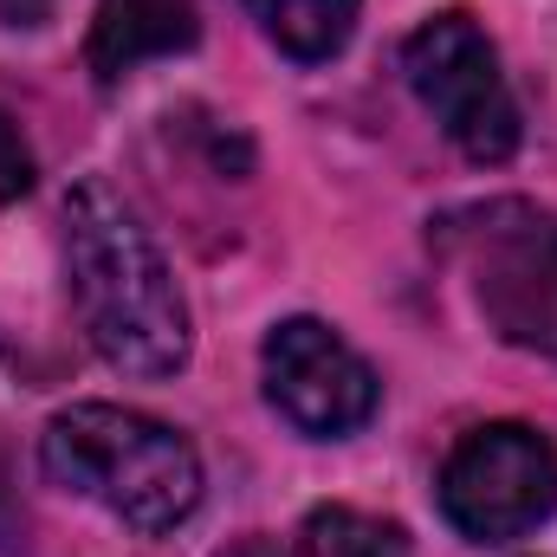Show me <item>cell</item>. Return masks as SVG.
Masks as SVG:
<instances>
[{
    "instance_id": "2",
    "label": "cell",
    "mask_w": 557,
    "mask_h": 557,
    "mask_svg": "<svg viewBox=\"0 0 557 557\" xmlns=\"http://www.w3.org/2000/svg\"><path fill=\"white\" fill-rule=\"evenodd\" d=\"M39 460L65 493L104 506L117 525L143 539L175 532L201 506V454L169 421L117 409V403L59 409L39 434Z\"/></svg>"
},
{
    "instance_id": "3",
    "label": "cell",
    "mask_w": 557,
    "mask_h": 557,
    "mask_svg": "<svg viewBox=\"0 0 557 557\" xmlns=\"http://www.w3.org/2000/svg\"><path fill=\"white\" fill-rule=\"evenodd\" d=\"M441 260L460 273L480 324L525 350L557 363V214L519 195L467 201L434 221Z\"/></svg>"
},
{
    "instance_id": "7",
    "label": "cell",
    "mask_w": 557,
    "mask_h": 557,
    "mask_svg": "<svg viewBox=\"0 0 557 557\" xmlns=\"http://www.w3.org/2000/svg\"><path fill=\"white\" fill-rule=\"evenodd\" d=\"M201 33L195 0H98L91 20V72L104 85H117L124 72H137L149 59L188 52Z\"/></svg>"
},
{
    "instance_id": "9",
    "label": "cell",
    "mask_w": 557,
    "mask_h": 557,
    "mask_svg": "<svg viewBox=\"0 0 557 557\" xmlns=\"http://www.w3.org/2000/svg\"><path fill=\"white\" fill-rule=\"evenodd\" d=\"M298 557H409V532L357 506H318L298 532Z\"/></svg>"
},
{
    "instance_id": "4",
    "label": "cell",
    "mask_w": 557,
    "mask_h": 557,
    "mask_svg": "<svg viewBox=\"0 0 557 557\" xmlns=\"http://www.w3.org/2000/svg\"><path fill=\"white\" fill-rule=\"evenodd\" d=\"M403 72L409 91L421 98V111L441 124V137L454 143L467 162L499 169L519 149V98L499 72L493 39L480 33V20L467 13H434L421 20L403 46Z\"/></svg>"
},
{
    "instance_id": "1",
    "label": "cell",
    "mask_w": 557,
    "mask_h": 557,
    "mask_svg": "<svg viewBox=\"0 0 557 557\" xmlns=\"http://www.w3.org/2000/svg\"><path fill=\"white\" fill-rule=\"evenodd\" d=\"M65 278L85 344L117 376H175L195 350L188 298L169 273L156 234L111 182H78L65 195Z\"/></svg>"
},
{
    "instance_id": "5",
    "label": "cell",
    "mask_w": 557,
    "mask_h": 557,
    "mask_svg": "<svg viewBox=\"0 0 557 557\" xmlns=\"http://www.w3.org/2000/svg\"><path fill=\"white\" fill-rule=\"evenodd\" d=\"M557 512V447L525 421L460 434L441 467V519L473 545H512Z\"/></svg>"
},
{
    "instance_id": "8",
    "label": "cell",
    "mask_w": 557,
    "mask_h": 557,
    "mask_svg": "<svg viewBox=\"0 0 557 557\" xmlns=\"http://www.w3.org/2000/svg\"><path fill=\"white\" fill-rule=\"evenodd\" d=\"M240 7L260 20V33L273 39L285 59H298V65L337 59L350 46V33H357V13H363V0H240Z\"/></svg>"
},
{
    "instance_id": "12",
    "label": "cell",
    "mask_w": 557,
    "mask_h": 557,
    "mask_svg": "<svg viewBox=\"0 0 557 557\" xmlns=\"http://www.w3.org/2000/svg\"><path fill=\"white\" fill-rule=\"evenodd\" d=\"M214 557H285V552H278L273 539H234V545H221Z\"/></svg>"
},
{
    "instance_id": "6",
    "label": "cell",
    "mask_w": 557,
    "mask_h": 557,
    "mask_svg": "<svg viewBox=\"0 0 557 557\" xmlns=\"http://www.w3.org/2000/svg\"><path fill=\"white\" fill-rule=\"evenodd\" d=\"M260 383L267 403L311 441H344L376 416L383 383L376 370L318 318H285L260 344Z\"/></svg>"
},
{
    "instance_id": "11",
    "label": "cell",
    "mask_w": 557,
    "mask_h": 557,
    "mask_svg": "<svg viewBox=\"0 0 557 557\" xmlns=\"http://www.w3.org/2000/svg\"><path fill=\"white\" fill-rule=\"evenodd\" d=\"M59 0H0V26H46Z\"/></svg>"
},
{
    "instance_id": "10",
    "label": "cell",
    "mask_w": 557,
    "mask_h": 557,
    "mask_svg": "<svg viewBox=\"0 0 557 557\" xmlns=\"http://www.w3.org/2000/svg\"><path fill=\"white\" fill-rule=\"evenodd\" d=\"M26 188H33V149L20 137V124L0 111V214H7Z\"/></svg>"
}]
</instances>
